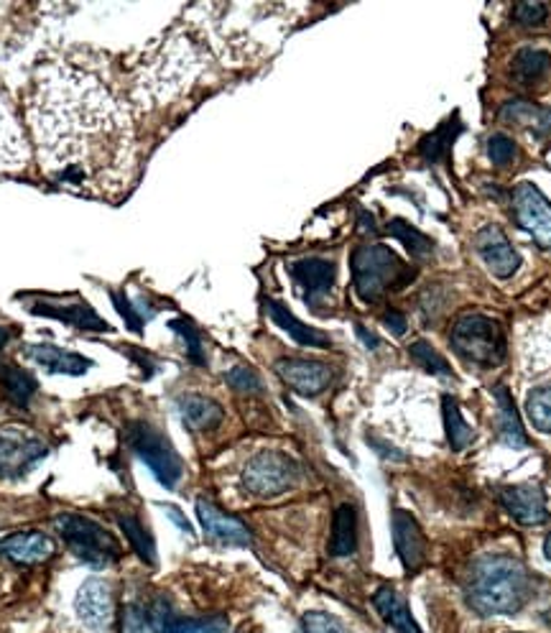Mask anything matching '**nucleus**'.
Instances as JSON below:
<instances>
[{
    "mask_svg": "<svg viewBox=\"0 0 551 633\" xmlns=\"http://www.w3.org/2000/svg\"><path fill=\"white\" fill-rule=\"evenodd\" d=\"M49 455V447L23 430H0V478L19 480Z\"/></svg>",
    "mask_w": 551,
    "mask_h": 633,
    "instance_id": "9",
    "label": "nucleus"
},
{
    "mask_svg": "<svg viewBox=\"0 0 551 633\" xmlns=\"http://www.w3.org/2000/svg\"><path fill=\"white\" fill-rule=\"evenodd\" d=\"M302 633H350V631L340 619H335V615L312 611V613H304Z\"/></svg>",
    "mask_w": 551,
    "mask_h": 633,
    "instance_id": "38",
    "label": "nucleus"
},
{
    "mask_svg": "<svg viewBox=\"0 0 551 633\" xmlns=\"http://www.w3.org/2000/svg\"><path fill=\"white\" fill-rule=\"evenodd\" d=\"M495 401H498V437L503 445L514 447V449H524L529 447V437H526L521 417H518L514 396L508 393L506 386H495L493 389Z\"/></svg>",
    "mask_w": 551,
    "mask_h": 633,
    "instance_id": "27",
    "label": "nucleus"
},
{
    "mask_svg": "<svg viewBox=\"0 0 551 633\" xmlns=\"http://www.w3.org/2000/svg\"><path fill=\"white\" fill-rule=\"evenodd\" d=\"M289 274L296 281L299 295H302L304 302L317 307L319 302H325L335 287L337 266L327 258H302L289 266Z\"/></svg>",
    "mask_w": 551,
    "mask_h": 633,
    "instance_id": "14",
    "label": "nucleus"
},
{
    "mask_svg": "<svg viewBox=\"0 0 551 633\" xmlns=\"http://www.w3.org/2000/svg\"><path fill=\"white\" fill-rule=\"evenodd\" d=\"M196 519L212 542L225 544V547H250L254 544V534L240 519L220 511L215 503L204 501V498L196 501Z\"/></svg>",
    "mask_w": 551,
    "mask_h": 633,
    "instance_id": "16",
    "label": "nucleus"
},
{
    "mask_svg": "<svg viewBox=\"0 0 551 633\" xmlns=\"http://www.w3.org/2000/svg\"><path fill=\"white\" fill-rule=\"evenodd\" d=\"M164 509H167V513H169L171 521H175L177 526H182L184 534H194V532H192V524H189V521L182 517V513H179V509H175V506H164Z\"/></svg>",
    "mask_w": 551,
    "mask_h": 633,
    "instance_id": "43",
    "label": "nucleus"
},
{
    "mask_svg": "<svg viewBox=\"0 0 551 633\" xmlns=\"http://www.w3.org/2000/svg\"><path fill=\"white\" fill-rule=\"evenodd\" d=\"M498 503L510 519L524 526L549 524L551 513L547 509V493L533 482H516V486L498 488Z\"/></svg>",
    "mask_w": 551,
    "mask_h": 633,
    "instance_id": "12",
    "label": "nucleus"
},
{
    "mask_svg": "<svg viewBox=\"0 0 551 633\" xmlns=\"http://www.w3.org/2000/svg\"><path fill=\"white\" fill-rule=\"evenodd\" d=\"M26 358L34 360L36 366H42L49 374L59 376H85L92 368V360L85 358L80 353H69L59 345L49 343H36L26 347Z\"/></svg>",
    "mask_w": 551,
    "mask_h": 633,
    "instance_id": "19",
    "label": "nucleus"
},
{
    "mask_svg": "<svg viewBox=\"0 0 551 633\" xmlns=\"http://www.w3.org/2000/svg\"><path fill=\"white\" fill-rule=\"evenodd\" d=\"M442 414H445V430H447V442L454 453H462L464 447L472 442V426L464 422L460 403L454 396H442Z\"/></svg>",
    "mask_w": 551,
    "mask_h": 633,
    "instance_id": "30",
    "label": "nucleus"
},
{
    "mask_svg": "<svg viewBox=\"0 0 551 633\" xmlns=\"http://www.w3.org/2000/svg\"><path fill=\"white\" fill-rule=\"evenodd\" d=\"M299 475H302V470H299L296 460H291L283 453L266 449V453H258L246 463L243 486H246L248 493L258 498H273L294 488Z\"/></svg>",
    "mask_w": 551,
    "mask_h": 633,
    "instance_id": "7",
    "label": "nucleus"
},
{
    "mask_svg": "<svg viewBox=\"0 0 551 633\" xmlns=\"http://www.w3.org/2000/svg\"><path fill=\"white\" fill-rule=\"evenodd\" d=\"M31 314L38 316H52V320H59L69 324V327L77 330H90V332H110L113 327L102 320V316L90 310L88 304H46V302H34L29 307Z\"/></svg>",
    "mask_w": 551,
    "mask_h": 633,
    "instance_id": "20",
    "label": "nucleus"
},
{
    "mask_svg": "<svg viewBox=\"0 0 551 633\" xmlns=\"http://www.w3.org/2000/svg\"><path fill=\"white\" fill-rule=\"evenodd\" d=\"M551 67V54L544 49H521L514 57L510 65V75L518 85H533L549 73Z\"/></svg>",
    "mask_w": 551,
    "mask_h": 633,
    "instance_id": "29",
    "label": "nucleus"
},
{
    "mask_svg": "<svg viewBox=\"0 0 551 633\" xmlns=\"http://www.w3.org/2000/svg\"><path fill=\"white\" fill-rule=\"evenodd\" d=\"M54 552H57V544L42 532H19L0 540V557L19 562V565H38V562L49 559Z\"/></svg>",
    "mask_w": 551,
    "mask_h": 633,
    "instance_id": "18",
    "label": "nucleus"
},
{
    "mask_svg": "<svg viewBox=\"0 0 551 633\" xmlns=\"http://www.w3.org/2000/svg\"><path fill=\"white\" fill-rule=\"evenodd\" d=\"M373 606L375 611L381 613V619L396 633H421L412 611H408L406 600L401 598L398 590L391 588V585H381V588L373 592Z\"/></svg>",
    "mask_w": 551,
    "mask_h": 633,
    "instance_id": "23",
    "label": "nucleus"
},
{
    "mask_svg": "<svg viewBox=\"0 0 551 633\" xmlns=\"http://www.w3.org/2000/svg\"><path fill=\"white\" fill-rule=\"evenodd\" d=\"M169 327L177 332V335H182V340L187 343V358L194 363V366H204V347H202V340H200V332L189 320H171Z\"/></svg>",
    "mask_w": 551,
    "mask_h": 633,
    "instance_id": "37",
    "label": "nucleus"
},
{
    "mask_svg": "<svg viewBox=\"0 0 551 633\" xmlns=\"http://www.w3.org/2000/svg\"><path fill=\"white\" fill-rule=\"evenodd\" d=\"M450 343L464 363L480 368H495L506 358V332L485 314H462L452 324Z\"/></svg>",
    "mask_w": 551,
    "mask_h": 633,
    "instance_id": "4",
    "label": "nucleus"
},
{
    "mask_svg": "<svg viewBox=\"0 0 551 633\" xmlns=\"http://www.w3.org/2000/svg\"><path fill=\"white\" fill-rule=\"evenodd\" d=\"M544 554H547V559L551 562V534L547 536V542H544Z\"/></svg>",
    "mask_w": 551,
    "mask_h": 633,
    "instance_id": "47",
    "label": "nucleus"
},
{
    "mask_svg": "<svg viewBox=\"0 0 551 633\" xmlns=\"http://www.w3.org/2000/svg\"><path fill=\"white\" fill-rule=\"evenodd\" d=\"M154 626L159 633H227V623L225 615H202V619H187V615H177L175 608L167 598H156L151 606Z\"/></svg>",
    "mask_w": 551,
    "mask_h": 633,
    "instance_id": "17",
    "label": "nucleus"
},
{
    "mask_svg": "<svg viewBox=\"0 0 551 633\" xmlns=\"http://www.w3.org/2000/svg\"><path fill=\"white\" fill-rule=\"evenodd\" d=\"M549 15V5L547 3H518L514 8V21L518 26L526 29H537L541 23L547 21Z\"/></svg>",
    "mask_w": 551,
    "mask_h": 633,
    "instance_id": "40",
    "label": "nucleus"
},
{
    "mask_svg": "<svg viewBox=\"0 0 551 633\" xmlns=\"http://www.w3.org/2000/svg\"><path fill=\"white\" fill-rule=\"evenodd\" d=\"M276 374L291 391L299 396H319L333 384V368L327 363L310 358H281L276 363Z\"/></svg>",
    "mask_w": 551,
    "mask_h": 633,
    "instance_id": "13",
    "label": "nucleus"
},
{
    "mask_svg": "<svg viewBox=\"0 0 551 633\" xmlns=\"http://www.w3.org/2000/svg\"><path fill=\"white\" fill-rule=\"evenodd\" d=\"M121 633H159L154 626L148 606H140V603L125 606L121 615Z\"/></svg>",
    "mask_w": 551,
    "mask_h": 633,
    "instance_id": "35",
    "label": "nucleus"
},
{
    "mask_svg": "<svg viewBox=\"0 0 551 633\" xmlns=\"http://www.w3.org/2000/svg\"><path fill=\"white\" fill-rule=\"evenodd\" d=\"M31 115L52 181L82 195L121 192L131 166V123L98 79L69 67L49 69Z\"/></svg>",
    "mask_w": 551,
    "mask_h": 633,
    "instance_id": "1",
    "label": "nucleus"
},
{
    "mask_svg": "<svg viewBox=\"0 0 551 633\" xmlns=\"http://www.w3.org/2000/svg\"><path fill=\"white\" fill-rule=\"evenodd\" d=\"M393 529V547L401 559V565L408 575L419 573L424 562H427V536H424L419 521L404 509L393 511L391 519Z\"/></svg>",
    "mask_w": 551,
    "mask_h": 633,
    "instance_id": "15",
    "label": "nucleus"
},
{
    "mask_svg": "<svg viewBox=\"0 0 551 633\" xmlns=\"http://www.w3.org/2000/svg\"><path fill=\"white\" fill-rule=\"evenodd\" d=\"M501 121L516 129H526L537 138H544L551 133V108H539L529 100H508L501 108Z\"/></svg>",
    "mask_w": 551,
    "mask_h": 633,
    "instance_id": "21",
    "label": "nucleus"
},
{
    "mask_svg": "<svg viewBox=\"0 0 551 633\" xmlns=\"http://www.w3.org/2000/svg\"><path fill=\"white\" fill-rule=\"evenodd\" d=\"M383 324H385V327H389L396 337L406 335L408 322H406V316L401 314V312H396V310H391V312H385V314H383Z\"/></svg>",
    "mask_w": 551,
    "mask_h": 633,
    "instance_id": "42",
    "label": "nucleus"
},
{
    "mask_svg": "<svg viewBox=\"0 0 551 633\" xmlns=\"http://www.w3.org/2000/svg\"><path fill=\"white\" fill-rule=\"evenodd\" d=\"M462 131H464L462 118H460V113H454V115L447 118V121L439 125L437 131L427 133V136L419 141V154L424 156V162H429V164L450 162L452 146Z\"/></svg>",
    "mask_w": 551,
    "mask_h": 633,
    "instance_id": "26",
    "label": "nucleus"
},
{
    "mask_svg": "<svg viewBox=\"0 0 551 633\" xmlns=\"http://www.w3.org/2000/svg\"><path fill=\"white\" fill-rule=\"evenodd\" d=\"M516 154L518 146L514 144V138L503 136V133H493V136L487 138V158H491L495 166H508L516 158Z\"/></svg>",
    "mask_w": 551,
    "mask_h": 633,
    "instance_id": "39",
    "label": "nucleus"
},
{
    "mask_svg": "<svg viewBox=\"0 0 551 633\" xmlns=\"http://www.w3.org/2000/svg\"><path fill=\"white\" fill-rule=\"evenodd\" d=\"M263 307H266V312H269L271 320L276 322V327H281L289 337H294L302 347H329V345H333V340H329V335L310 327V324H304L302 320H296V316L291 314L281 302H273V299H263Z\"/></svg>",
    "mask_w": 551,
    "mask_h": 633,
    "instance_id": "22",
    "label": "nucleus"
},
{
    "mask_svg": "<svg viewBox=\"0 0 551 633\" xmlns=\"http://www.w3.org/2000/svg\"><path fill=\"white\" fill-rule=\"evenodd\" d=\"M356 332H358V337L363 340V343L370 347V351H375V347L381 345V340H378V337L373 335V332H368V330L363 327V324H356Z\"/></svg>",
    "mask_w": 551,
    "mask_h": 633,
    "instance_id": "44",
    "label": "nucleus"
},
{
    "mask_svg": "<svg viewBox=\"0 0 551 633\" xmlns=\"http://www.w3.org/2000/svg\"><path fill=\"white\" fill-rule=\"evenodd\" d=\"M547 164L551 166V148H549V152H547Z\"/></svg>",
    "mask_w": 551,
    "mask_h": 633,
    "instance_id": "48",
    "label": "nucleus"
},
{
    "mask_svg": "<svg viewBox=\"0 0 551 633\" xmlns=\"http://www.w3.org/2000/svg\"><path fill=\"white\" fill-rule=\"evenodd\" d=\"M514 218L539 248L551 251V202L531 181H521L514 189Z\"/></svg>",
    "mask_w": 551,
    "mask_h": 633,
    "instance_id": "8",
    "label": "nucleus"
},
{
    "mask_svg": "<svg viewBox=\"0 0 551 633\" xmlns=\"http://www.w3.org/2000/svg\"><path fill=\"white\" fill-rule=\"evenodd\" d=\"M179 407V414H182L184 424L189 430L194 432H210L220 426L223 422V407H220L217 401L207 399V396H200V393H184L179 396L177 401Z\"/></svg>",
    "mask_w": 551,
    "mask_h": 633,
    "instance_id": "25",
    "label": "nucleus"
},
{
    "mask_svg": "<svg viewBox=\"0 0 551 633\" xmlns=\"http://www.w3.org/2000/svg\"><path fill=\"white\" fill-rule=\"evenodd\" d=\"M8 370H11V363H3V360H0V384H3V381H5Z\"/></svg>",
    "mask_w": 551,
    "mask_h": 633,
    "instance_id": "46",
    "label": "nucleus"
},
{
    "mask_svg": "<svg viewBox=\"0 0 551 633\" xmlns=\"http://www.w3.org/2000/svg\"><path fill=\"white\" fill-rule=\"evenodd\" d=\"M526 414H529L533 430L551 434V386H539L526 396Z\"/></svg>",
    "mask_w": 551,
    "mask_h": 633,
    "instance_id": "32",
    "label": "nucleus"
},
{
    "mask_svg": "<svg viewBox=\"0 0 551 633\" xmlns=\"http://www.w3.org/2000/svg\"><path fill=\"white\" fill-rule=\"evenodd\" d=\"M0 386H3L5 393L11 396V401L19 403V407H29L31 396L36 393L34 376L26 374V370L19 368V366H11V370H8V376H5V381L0 384Z\"/></svg>",
    "mask_w": 551,
    "mask_h": 633,
    "instance_id": "34",
    "label": "nucleus"
},
{
    "mask_svg": "<svg viewBox=\"0 0 551 633\" xmlns=\"http://www.w3.org/2000/svg\"><path fill=\"white\" fill-rule=\"evenodd\" d=\"M389 235L396 237V241L404 243V248L412 253V258H429L431 253H435V241L427 233L416 231L414 225H408L406 220H391L389 227Z\"/></svg>",
    "mask_w": 551,
    "mask_h": 633,
    "instance_id": "31",
    "label": "nucleus"
},
{
    "mask_svg": "<svg viewBox=\"0 0 551 633\" xmlns=\"http://www.w3.org/2000/svg\"><path fill=\"white\" fill-rule=\"evenodd\" d=\"M408 355H412V358L419 363L424 370H429L431 376L452 378L450 363H447L445 355L437 353L435 345H429L427 340H416V343H412V347H408Z\"/></svg>",
    "mask_w": 551,
    "mask_h": 633,
    "instance_id": "33",
    "label": "nucleus"
},
{
    "mask_svg": "<svg viewBox=\"0 0 551 633\" xmlns=\"http://www.w3.org/2000/svg\"><path fill=\"white\" fill-rule=\"evenodd\" d=\"M225 381H227V386H230L233 391H238V393H250V396L263 393L261 376H258L256 370L248 368V366H235V368H230V370H227Z\"/></svg>",
    "mask_w": 551,
    "mask_h": 633,
    "instance_id": "36",
    "label": "nucleus"
},
{
    "mask_svg": "<svg viewBox=\"0 0 551 633\" xmlns=\"http://www.w3.org/2000/svg\"><path fill=\"white\" fill-rule=\"evenodd\" d=\"M75 613L85 629H90L92 633H108L115 621L110 585L100 577L85 580L75 596Z\"/></svg>",
    "mask_w": 551,
    "mask_h": 633,
    "instance_id": "10",
    "label": "nucleus"
},
{
    "mask_svg": "<svg viewBox=\"0 0 551 633\" xmlns=\"http://www.w3.org/2000/svg\"><path fill=\"white\" fill-rule=\"evenodd\" d=\"M113 302H115V310L123 314L125 322H128V327L140 332V327H144V316L138 314V310H133V307H131L128 302H125V297L113 295Z\"/></svg>",
    "mask_w": 551,
    "mask_h": 633,
    "instance_id": "41",
    "label": "nucleus"
},
{
    "mask_svg": "<svg viewBox=\"0 0 551 633\" xmlns=\"http://www.w3.org/2000/svg\"><path fill=\"white\" fill-rule=\"evenodd\" d=\"M327 552L329 557H352L358 552V509L352 503L337 506Z\"/></svg>",
    "mask_w": 551,
    "mask_h": 633,
    "instance_id": "24",
    "label": "nucleus"
},
{
    "mask_svg": "<svg viewBox=\"0 0 551 633\" xmlns=\"http://www.w3.org/2000/svg\"><path fill=\"white\" fill-rule=\"evenodd\" d=\"M13 337V332L8 330V327H0V351H3V345L8 343V340Z\"/></svg>",
    "mask_w": 551,
    "mask_h": 633,
    "instance_id": "45",
    "label": "nucleus"
},
{
    "mask_svg": "<svg viewBox=\"0 0 551 633\" xmlns=\"http://www.w3.org/2000/svg\"><path fill=\"white\" fill-rule=\"evenodd\" d=\"M57 529L72 557L82 565L102 569L121 557V542L98 521L80 517V513H61L57 519Z\"/></svg>",
    "mask_w": 551,
    "mask_h": 633,
    "instance_id": "5",
    "label": "nucleus"
},
{
    "mask_svg": "<svg viewBox=\"0 0 551 633\" xmlns=\"http://www.w3.org/2000/svg\"><path fill=\"white\" fill-rule=\"evenodd\" d=\"M117 526L123 529L125 540L131 542L133 552H136V557L140 562H146L148 567L156 565V542H154V534L148 532V526L140 521L138 517H128V513H121L117 517Z\"/></svg>",
    "mask_w": 551,
    "mask_h": 633,
    "instance_id": "28",
    "label": "nucleus"
},
{
    "mask_svg": "<svg viewBox=\"0 0 551 633\" xmlns=\"http://www.w3.org/2000/svg\"><path fill=\"white\" fill-rule=\"evenodd\" d=\"M537 592V580L521 559L508 554H485L472 562L464 580V603L472 613L514 615Z\"/></svg>",
    "mask_w": 551,
    "mask_h": 633,
    "instance_id": "2",
    "label": "nucleus"
},
{
    "mask_svg": "<svg viewBox=\"0 0 551 633\" xmlns=\"http://www.w3.org/2000/svg\"><path fill=\"white\" fill-rule=\"evenodd\" d=\"M125 442H128L131 453L154 473V478L161 482L164 488H177V482L184 475V463L177 455L175 445L164 432L156 430L148 422H128L125 424Z\"/></svg>",
    "mask_w": 551,
    "mask_h": 633,
    "instance_id": "6",
    "label": "nucleus"
},
{
    "mask_svg": "<svg viewBox=\"0 0 551 633\" xmlns=\"http://www.w3.org/2000/svg\"><path fill=\"white\" fill-rule=\"evenodd\" d=\"M472 248L483 258L487 271L495 279H510L518 268H521V256H518L514 245H510L508 235L501 231L498 225H485L472 235Z\"/></svg>",
    "mask_w": 551,
    "mask_h": 633,
    "instance_id": "11",
    "label": "nucleus"
},
{
    "mask_svg": "<svg viewBox=\"0 0 551 633\" xmlns=\"http://www.w3.org/2000/svg\"><path fill=\"white\" fill-rule=\"evenodd\" d=\"M352 266V287L360 302L375 304L389 295V291L404 289L416 276V268L406 266L389 245L370 243L358 245L350 258Z\"/></svg>",
    "mask_w": 551,
    "mask_h": 633,
    "instance_id": "3",
    "label": "nucleus"
}]
</instances>
